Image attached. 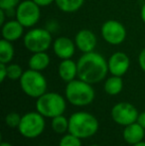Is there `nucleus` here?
<instances>
[{
  "label": "nucleus",
  "instance_id": "obj_10",
  "mask_svg": "<svg viewBox=\"0 0 145 146\" xmlns=\"http://www.w3.org/2000/svg\"><path fill=\"white\" fill-rule=\"evenodd\" d=\"M101 36L110 45H119L126 38V29L123 24L116 20H109L101 26Z\"/></svg>",
  "mask_w": 145,
  "mask_h": 146
},
{
  "label": "nucleus",
  "instance_id": "obj_7",
  "mask_svg": "<svg viewBox=\"0 0 145 146\" xmlns=\"http://www.w3.org/2000/svg\"><path fill=\"white\" fill-rule=\"evenodd\" d=\"M45 129V119L40 112L32 111L24 114L21 118L18 130L26 138H36Z\"/></svg>",
  "mask_w": 145,
  "mask_h": 146
},
{
  "label": "nucleus",
  "instance_id": "obj_34",
  "mask_svg": "<svg viewBox=\"0 0 145 146\" xmlns=\"http://www.w3.org/2000/svg\"><path fill=\"white\" fill-rule=\"evenodd\" d=\"M89 146H101V145H97V144H91V145H89Z\"/></svg>",
  "mask_w": 145,
  "mask_h": 146
},
{
  "label": "nucleus",
  "instance_id": "obj_17",
  "mask_svg": "<svg viewBox=\"0 0 145 146\" xmlns=\"http://www.w3.org/2000/svg\"><path fill=\"white\" fill-rule=\"evenodd\" d=\"M49 65H50V57L46 52L33 53L28 62L29 69L38 72L44 71L48 68Z\"/></svg>",
  "mask_w": 145,
  "mask_h": 146
},
{
  "label": "nucleus",
  "instance_id": "obj_26",
  "mask_svg": "<svg viewBox=\"0 0 145 146\" xmlns=\"http://www.w3.org/2000/svg\"><path fill=\"white\" fill-rule=\"evenodd\" d=\"M7 78V64L0 63V82L3 83Z\"/></svg>",
  "mask_w": 145,
  "mask_h": 146
},
{
  "label": "nucleus",
  "instance_id": "obj_2",
  "mask_svg": "<svg viewBox=\"0 0 145 146\" xmlns=\"http://www.w3.org/2000/svg\"><path fill=\"white\" fill-rule=\"evenodd\" d=\"M99 120L91 113L77 111L69 118V133L81 139L91 137L99 130Z\"/></svg>",
  "mask_w": 145,
  "mask_h": 146
},
{
  "label": "nucleus",
  "instance_id": "obj_8",
  "mask_svg": "<svg viewBox=\"0 0 145 146\" xmlns=\"http://www.w3.org/2000/svg\"><path fill=\"white\" fill-rule=\"evenodd\" d=\"M40 6L33 0H24L20 2L16 9V20L25 28L33 27L40 20Z\"/></svg>",
  "mask_w": 145,
  "mask_h": 146
},
{
  "label": "nucleus",
  "instance_id": "obj_20",
  "mask_svg": "<svg viewBox=\"0 0 145 146\" xmlns=\"http://www.w3.org/2000/svg\"><path fill=\"white\" fill-rule=\"evenodd\" d=\"M55 2L61 11L73 13L81 9L85 0H55Z\"/></svg>",
  "mask_w": 145,
  "mask_h": 146
},
{
  "label": "nucleus",
  "instance_id": "obj_30",
  "mask_svg": "<svg viewBox=\"0 0 145 146\" xmlns=\"http://www.w3.org/2000/svg\"><path fill=\"white\" fill-rule=\"evenodd\" d=\"M5 24V10L0 8V25L3 26Z\"/></svg>",
  "mask_w": 145,
  "mask_h": 146
},
{
  "label": "nucleus",
  "instance_id": "obj_18",
  "mask_svg": "<svg viewBox=\"0 0 145 146\" xmlns=\"http://www.w3.org/2000/svg\"><path fill=\"white\" fill-rule=\"evenodd\" d=\"M123 88V81L121 77L112 76L109 78L105 83V90L109 96H116L120 94Z\"/></svg>",
  "mask_w": 145,
  "mask_h": 146
},
{
  "label": "nucleus",
  "instance_id": "obj_6",
  "mask_svg": "<svg viewBox=\"0 0 145 146\" xmlns=\"http://www.w3.org/2000/svg\"><path fill=\"white\" fill-rule=\"evenodd\" d=\"M52 42L50 31L44 28H34L24 36V46L32 53L46 52L52 45Z\"/></svg>",
  "mask_w": 145,
  "mask_h": 146
},
{
  "label": "nucleus",
  "instance_id": "obj_4",
  "mask_svg": "<svg viewBox=\"0 0 145 146\" xmlns=\"http://www.w3.org/2000/svg\"><path fill=\"white\" fill-rule=\"evenodd\" d=\"M36 110L43 116L54 118L66 110V100L57 92H46L37 98Z\"/></svg>",
  "mask_w": 145,
  "mask_h": 146
},
{
  "label": "nucleus",
  "instance_id": "obj_15",
  "mask_svg": "<svg viewBox=\"0 0 145 146\" xmlns=\"http://www.w3.org/2000/svg\"><path fill=\"white\" fill-rule=\"evenodd\" d=\"M24 28L25 27L18 20L5 22V24L2 26V38L10 42H14L23 35Z\"/></svg>",
  "mask_w": 145,
  "mask_h": 146
},
{
  "label": "nucleus",
  "instance_id": "obj_29",
  "mask_svg": "<svg viewBox=\"0 0 145 146\" xmlns=\"http://www.w3.org/2000/svg\"><path fill=\"white\" fill-rule=\"evenodd\" d=\"M137 122L139 123V124L145 129V111L141 112V113H139V115H138V118H137Z\"/></svg>",
  "mask_w": 145,
  "mask_h": 146
},
{
  "label": "nucleus",
  "instance_id": "obj_9",
  "mask_svg": "<svg viewBox=\"0 0 145 146\" xmlns=\"http://www.w3.org/2000/svg\"><path fill=\"white\" fill-rule=\"evenodd\" d=\"M138 113L136 108L129 102H118L111 108V117L114 122L126 126L137 121Z\"/></svg>",
  "mask_w": 145,
  "mask_h": 146
},
{
  "label": "nucleus",
  "instance_id": "obj_19",
  "mask_svg": "<svg viewBox=\"0 0 145 146\" xmlns=\"http://www.w3.org/2000/svg\"><path fill=\"white\" fill-rule=\"evenodd\" d=\"M14 47L10 41L2 39L0 41V63L9 64L14 57Z\"/></svg>",
  "mask_w": 145,
  "mask_h": 146
},
{
  "label": "nucleus",
  "instance_id": "obj_3",
  "mask_svg": "<svg viewBox=\"0 0 145 146\" xmlns=\"http://www.w3.org/2000/svg\"><path fill=\"white\" fill-rule=\"evenodd\" d=\"M65 94L67 100L75 106H85L91 104L95 96V90L91 84L79 79L69 82Z\"/></svg>",
  "mask_w": 145,
  "mask_h": 146
},
{
  "label": "nucleus",
  "instance_id": "obj_16",
  "mask_svg": "<svg viewBox=\"0 0 145 146\" xmlns=\"http://www.w3.org/2000/svg\"><path fill=\"white\" fill-rule=\"evenodd\" d=\"M58 72L60 78L64 82H72L77 76V64L71 59L63 60L59 65Z\"/></svg>",
  "mask_w": 145,
  "mask_h": 146
},
{
  "label": "nucleus",
  "instance_id": "obj_1",
  "mask_svg": "<svg viewBox=\"0 0 145 146\" xmlns=\"http://www.w3.org/2000/svg\"><path fill=\"white\" fill-rule=\"evenodd\" d=\"M77 64L79 79L91 85L101 82L109 72V64L105 57L93 51L83 53Z\"/></svg>",
  "mask_w": 145,
  "mask_h": 146
},
{
  "label": "nucleus",
  "instance_id": "obj_13",
  "mask_svg": "<svg viewBox=\"0 0 145 146\" xmlns=\"http://www.w3.org/2000/svg\"><path fill=\"white\" fill-rule=\"evenodd\" d=\"M75 43V46L83 53L93 52L97 46V37L93 31L83 29L77 33Z\"/></svg>",
  "mask_w": 145,
  "mask_h": 146
},
{
  "label": "nucleus",
  "instance_id": "obj_23",
  "mask_svg": "<svg viewBox=\"0 0 145 146\" xmlns=\"http://www.w3.org/2000/svg\"><path fill=\"white\" fill-rule=\"evenodd\" d=\"M59 146H81V138L69 133L62 137Z\"/></svg>",
  "mask_w": 145,
  "mask_h": 146
},
{
  "label": "nucleus",
  "instance_id": "obj_11",
  "mask_svg": "<svg viewBox=\"0 0 145 146\" xmlns=\"http://www.w3.org/2000/svg\"><path fill=\"white\" fill-rule=\"evenodd\" d=\"M107 64H109V71L112 76L122 77L129 69L130 60L125 53L116 52L110 56Z\"/></svg>",
  "mask_w": 145,
  "mask_h": 146
},
{
  "label": "nucleus",
  "instance_id": "obj_31",
  "mask_svg": "<svg viewBox=\"0 0 145 146\" xmlns=\"http://www.w3.org/2000/svg\"><path fill=\"white\" fill-rule=\"evenodd\" d=\"M140 16H141V19L142 21L145 23V3L143 4V6H142L141 8V12H140Z\"/></svg>",
  "mask_w": 145,
  "mask_h": 146
},
{
  "label": "nucleus",
  "instance_id": "obj_33",
  "mask_svg": "<svg viewBox=\"0 0 145 146\" xmlns=\"http://www.w3.org/2000/svg\"><path fill=\"white\" fill-rule=\"evenodd\" d=\"M132 146H145V142H144V141H141V142L136 143V144H133Z\"/></svg>",
  "mask_w": 145,
  "mask_h": 146
},
{
  "label": "nucleus",
  "instance_id": "obj_14",
  "mask_svg": "<svg viewBox=\"0 0 145 146\" xmlns=\"http://www.w3.org/2000/svg\"><path fill=\"white\" fill-rule=\"evenodd\" d=\"M145 135V129L136 121L129 125L124 126L123 139L128 144H136L143 140Z\"/></svg>",
  "mask_w": 145,
  "mask_h": 146
},
{
  "label": "nucleus",
  "instance_id": "obj_28",
  "mask_svg": "<svg viewBox=\"0 0 145 146\" xmlns=\"http://www.w3.org/2000/svg\"><path fill=\"white\" fill-rule=\"evenodd\" d=\"M33 1L38 4L40 7H44V6L51 5L53 2H55V0H33Z\"/></svg>",
  "mask_w": 145,
  "mask_h": 146
},
{
  "label": "nucleus",
  "instance_id": "obj_22",
  "mask_svg": "<svg viewBox=\"0 0 145 146\" xmlns=\"http://www.w3.org/2000/svg\"><path fill=\"white\" fill-rule=\"evenodd\" d=\"M23 70H22L21 66L17 65V64H11V65H7V78L12 81H17L20 80L23 75Z\"/></svg>",
  "mask_w": 145,
  "mask_h": 146
},
{
  "label": "nucleus",
  "instance_id": "obj_27",
  "mask_svg": "<svg viewBox=\"0 0 145 146\" xmlns=\"http://www.w3.org/2000/svg\"><path fill=\"white\" fill-rule=\"evenodd\" d=\"M138 64L142 71L145 72V48L140 52L139 57H138Z\"/></svg>",
  "mask_w": 145,
  "mask_h": 146
},
{
  "label": "nucleus",
  "instance_id": "obj_12",
  "mask_svg": "<svg viewBox=\"0 0 145 146\" xmlns=\"http://www.w3.org/2000/svg\"><path fill=\"white\" fill-rule=\"evenodd\" d=\"M53 50L60 59H71L75 54V43L68 37H59L53 43Z\"/></svg>",
  "mask_w": 145,
  "mask_h": 146
},
{
  "label": "nucleus",
  "instance_id": "obj_35",
  "mask_svg": "<svg viewBox=\"0 0 145 146\" xmlns=\"http://www.w3.org/2000/svg\"><path fill=\"white\" fill-rule=\"evenodd\" d=\"M38 146H48V145H38Z\"/></svg>",
  "mask_w": 145,
  "mask_h": 146
},
{
  "label": "nucleus",
  "instance_id": "obj_24",
  "mask_svg": "<svg viewBox=\"0 0 145 146\" xmlns=\"http://www.w3.org/2000/svg\"><path fill=\"white\" fill-rule=\"evenodd\" d=\"M22 116L17 112H10L5 116V123L11 128H16L19 126L20 122H21Z\"/></svg>",
  "mask_w": 145,
  "mask_h": 146
},
{
  "label": "nucleus",
  "instance_id": "obj_25",
  "mask_svg": "<svg viewBox=\"0 0 145 146\" xmlns=\"http://www.w3.org/2000/svg\"><path fill=\"white\" fill-rule=\"evenodd\" d=\"M20 3V0H0V8L6 10H12L18 6Z\"/></svg>",
  "mask_w": 145,
  "mask_h": 146
},
{
  "label": "nucleus",
  "instance_id": "obj_5",
  "mask_svg": "<svg viewBox=\"0 0 145 146\" xmlns=\"http://www.w3.org/2000/svg\"><path fill=\"white\" fill-rule=\"evenodd\" d=\"M20 81V87L28 96L38 98L47 92L48 84L41 72L27 70L23 73Z\"/></svg>",
  "mask_w": 145,
  "mask_h": 146
},
{
  "label": "nucleus",
  "instance_id": "obj_32",
  "mask_svg": "<svg viewBox=\"0 0 145 146\" xmlns=\"http://www.w3.org/2000/svg\"><path fill=\"white\" fill-rule=\"evenodd\" d=\"M0 146H13V145H12L11 143H9V142H5V141H3V142H1Z\"/></svg>",
  "mask_w": 145,
  "mask_h": 146
},
{
  "label": "nucleus",
  "instance_id": "obj_21",
  "mask_svg": "<svg viewBox=\"0 0 145 146\" xmlns=\"http://www.w3.org/2000/svg\"><path fill=\"white\" fill-rule=\"evenodd\" d=\"M52 129L58 134H64L65 132L69 131V119L65 116L59 115L52 118Z\"/></svg>",
  "mask_w": 145,
  "mask_h": 146
}]
</instances>
